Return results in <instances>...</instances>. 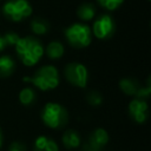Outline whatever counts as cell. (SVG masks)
Returning <instances> with one entry per match:
<instances>
[{
	"instance_id": "obj_1",
	"label": "cell",
	"mask_w": 151,
	"mask_h": 151,
	"mask_svg": "<svg viewBox=\"0 0 151 151\" xmlns=\"http://www.w3.org/2000/svg\"><path fill=\"white\" fill-rule=\"evenodd\" d=\"M14 50L20 61L28 67L37 65L44 55V46L41 41L32 35L20 37L14 45Z\"/></svg>"
},
{
	"instance_id": "obj_2",
	"label": "cell",
	"mask_w": 151,
	"mask_h": 151,
	"mask_svg": "<svg viewBox=\"0 0 151 151\" xmlns=\"http://www.w3.org/2000/svg\"><path fill=\"white\" fill-rule=\"evenodd\" d=\"M24 81L31 83L40 91H52L59 86L60 76L59 71L54 65H42L40 66L32 77H24Z\"/></svg>"
},
{
	"instance_id": "obj_3",
	"label": "cell",
	"mask_w": 151,
	"mask_h": 151,
	"mask_svg": "<svg viewBox=\"0 0 151 151\" xmlns=\"http://www.w3.org/2000/svg\"><path fill=\"white\" fill-rule=\"evenodd\" d=\"M40 118L47 127L53 130H59L67 124L68 111L61 104L50 101L42 106L40 111Z\"/></svg>"
},
{
	"instance_id": "obj_4",
	"label": "cell",
	"mask_w": 151,
	"mask_h": 151,
	"mask_svg": "<svg viewBox=\"0 0 151 151\" xmlns=\"http://www.w3.org/2000/svg\"><path fill=\"white\" fill-rule=\"evenodd\" d=\"M64 35L70 46L74 48H85L92 41L91 27L84 22H73L64 29Z\"/></svg>"
},
{
	"instance_id": "obj_5",
	"label": "cell",
	"mask_w": 151,
	"mask_h": 151,
	"mask_svg": "<svg viewBox=\"0 0 151 151\" xmlns=\"http://www.w3.org/2000/svg\"><path fill=\"white\" fill-rule=\"evenodd\" d=\"M1 11L8 20L20 22L32 15L33 8L28 0H7L2 5Z\"/></svg>"
},
{
	"instance_id": "obj_6",
	"label": "cell",
	"mask_w": 151,
	"mask_h": 151,
	"mask_svg": "<svg viewBox=\"0 0 151 151\" xmlns=\"http://www.w3.org/2000/svg\"><path fill=\"white\" fill-rule=\"evenodd\" d=\"M64 77L68 84L78 88H85L88 83V70L87 67L78 61L68 63L64 68Z\"/></svg>"
},
{
	"instance_id": "obj_7",
	"label": "cell",
	"mask_w": 151,
	"mask_h": 151,
	"mask_svg": "<svg viewBox=\"0 0 151 151\" xmlns=\"http://www.w3.org/2000/svg\"><path fill=\"white\" fill-rule=\"evenodd\" d=\"M116 31V24L113 18L105 13V14H100L99 17L96 18V20L92 24V35H94L97 39L99 40H106L110 39Z\"/></svg>"
},
{
	"instance_id": "obj_8",
	"label": "cell",
	"mask_w": 151,
	"mask_h": 151,
	"mask_svg": "<svg viewBox=\"0 0 151 151\" xmlns=\"http://www.w3.org/2000/svg\"><path fill=\"white\" fill-rule=\"evenodd\" d=\"M130 118L137 124H144L149 118V104L146 100L133 98L127 106Z\"/></svg>"
},
{
	"instance_id": "obj_9",
	"label": "cell",
	"mask_w": 151,
	"mask_h": 151,
	"mask_svg": "<svg viewBox=\"0 0 151 151\" xmlns=\"http://www.w3.org/2000/svg\"><path fill=\"white\" fill-rule=\"evenodd\" d=\"M109 133L105 129L98 127L91 132L87 143L84 145L83 151H100L109 143Z\"/></svg>"
},
{
	"instance_id": "obj_10",
	"label": "cell",
	"mask_w": 151,
	"mask_h": 151,
	"mask_svg": "<svg viewBox=\"0 0 151 151\" xmlns=\"http://www.w3.org/2000/svg\"><path fill=\"white\" fill-rule=\"evenodd\" d=\"M33 150L34 151H59V146L54 139H52L48 136L41 134L34 139Z\"/></svg>"
},
{
	"instance_id": "obj_11",
	"label": "cell",
	"mask_w": 151,
	"mask_h": 151,
	"mask_svg": "<svg viewBox=\"0 0 151 151\" xmlns=\"http://www.w3.org/2000/svg\"><path fill=\"white\" fill-rule=\"evenodd\" d=\"M61 143L63 145L68 149V150H73L80 146L81 144V137L80 134L76 131V130H66L63 136H61Z\"/></svg>"
},
{
	"instance_id": "obj_12",
	"label": "cell",
	"mask_w": 151,
	"mask_h": 151,
	"mask_svg": "<svg viewBox=\"0 0 151 151\" xmlns=\"http://www.w3.org/2000/svg\"><path fill=\"white\" fill-rule=\"evenodd\" d=\"M15 60L8 55V54H2L0 55V78H9L14 71H15Z\"/></svg>"
},
{
	"instance_id": "obj_13",
	"label": "cell",
	"mask_w": 151,
	"mask_h": 151,
	"mask_svg": "<svg viewBox=\"0 0 151 151\" xmlns=\"http://www.w3.org/2000/svg\"><path fill=\"white\" fill-rule=\"evenodd\" d=\"M64 53H65V47L58 40H53V41L48 42V45L46 47H44V54H46L51 60L60 59L64 55Z\"/></svg>"
},
{
	"instance_id": "obj_14",
	"label": "cell",
	"mask_w": 151,
	"mask_h": 151,
	"mask_svg": "<svg viewBox=\"0 0 151 151\" xmlns=\"http://www.w3.org/2000/svg\"><path fill=\"white\" fill-rule=\"evenodd\" d=\"M119 88L123 93H125L126 96H131V97H136L137 92L140 88L139 83L133 79V78H123L119 80Z\"/></svg>"
},
{
	"instance_id": "obj_15",
	"label": "cell",
	"mask_w": 151,
	"mask_h": 151,
	"mask_svg": "<svg viewBox=\"0 0 151 151\" xmlns=\"http://www.w3.org/2000/svg\"><path fill=\"white\" fill-rule=\"evenodd\" d=\"M78 18L83 21H90L96 17V6L92 2H84L77 9Z\"/></svg>"
},
{
	"instance_id": "obj_16",
	"label": "cell",
	"mask_w": 151,
	"mask_h": 151,
	"mask_svg": "<svg viewBox=\"0 0 151 151\" xmlns=\"http://www.w3.org/2000/svg\"><path fill=\"white\" fill-rule=\"evenodd\" d=\"M19 101L24 106H32L37 101V92L32 87H24L19 92Z\"/></svg>"
},
{
	"instance_id": "obj_17",
	"label": "cell",
	"mask_w": 151,
	"mask_h": 151,
	"mask_svg": "<svg viewBox=\"0 0 151 151\" xmlns=\"http://www.w3.org/2000/svg\"><path fill=\"white\" fill-rule=\"evenodd\" d=\"M48 29H50V25L42 18H34L31 21V31L35 35H44L48 32Z\"/></svg>"
},
{
	"instance_id": "obj_18",
	"label": "cell",
	"mask_w": 151,
	"mask_h": 151,
	"mask_svg": "<svg viewBox=\"0 0 151 151\" xmlns=\"http://www.w3.org/2000/svg\"><path fill=\"white\" fill-rule=\"evenodd\" d=\"M86 101L91 105V106H100L103 103V96L100 92L98 91H90L86 94Z\"/></svg>"
},
{
	"instance_id": "obj_19",
	"label": "cell",
	"mask_w": 151,
	"mask_h": 151,
	"mask_svg": "<svg viewBox=\"0 0 151 151\" xmlns=\"http://www.w3.org/2000/svg\"><path fill=\"white\" fill-rule=\"evenodd\" d=\"M97 2L107 11H116L123 5L124 0H97Z\"/></svg>"
},
{
	"instance_id": "obj_20",
	"label": "cell",
	"mask_w": 151,
	"mask_h": 151,
	"mask_svg": "<svg viewBox=\"0 0 151 151\" xmlns=\"http://www.w3.org/2000/svg\"><path fill=\"white\" fill-rule=\"evenodd\" d=\"M4 37H5V39H6V41H7V45L8 46H14L15 44H17V41L19 40V34L18 33H15V32H6L5 34H4Z\"/></svg>"
},
{
	"instance_id": "obj_21",
	"label": "cell",
	"mask_w": 151,
	"mask_h": 151,
	"mask_svg": "<svg viewBox=\"0 0 151 151\" xmlns=\"http://www.w3.org/2000/svg\"><path fill=\"white\" fill-rule=\"evenodd\" d=\"M8 151H27V149L22 142L14 140L8 145Z\"/></svg>"
},
{
	"instance_id": "obj_22",
	"label": "cell",
	"mask_w": 151,
	"mask_h": 151,
	"mask_svg": "<svg viewBox=\"0 0 151 151\" xmlns=\"http://www.w3.org/2000/svg\"><path fill=\"white\" fill-rule=\"evenodd\" d=\"M7 46H8V45H7V41H6V39H5V37L0 34V52H2V51H5Z\"/></svg>"
},
{
	"instance_id": "obj_23",
	"label": "cell",
	"mask_w": 151,
	"mask_h": 151,
	"mask_svg": "<svg viewBox=\"0 0 151 151\" xmlns=\"http://www.w3.org/2000/svg\"><path fill=\"white\" fill-rule=\"evenodd\" d=\"M2 142H4V136H2L1 127H0V149H1V146H2Z\"/></svg>"
}]
</instances>
